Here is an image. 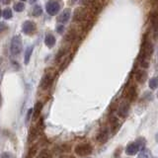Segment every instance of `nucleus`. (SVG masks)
Returning a JSON list of instances; mask_svg holds the SVG:
<instances>
[{"label": "nucleus", "mask_w": 158, "mask_h": 158, "mask_svg": "<svg viewBox=\"0 0 158 158\" xmlns=\"http://www.w3.org/2000/svg\"><path fill=\"white\" fill-rule=\"evenodd\" d=\"M144 138H138L135 142L130 143L126 148V153L127 155H135L142 148H144L145 142Z\"/></svg>", "instance_id": "nucleus-1"}, {"label": "nucleus", "mask_w": 158, "mask_h": 158, "mask_svg": "<svg viewBox=\"0 0 158 158\" xmlns=\"http://www.w3.org/2000/svg\"><path fill=\"white\" fill-rule=\"evenodd\" d=\"M153 52V47H152V44L148 41V40L145 38L144 41L142 43V48H141V52L139 54V58L140 61L145 60L146 57H149Z\"/></svg>", "instance_id": "nucleus-2"}, {"label": "nucleus", "mask_w": 158, "mask_h": 158, "mask_svg": "<svg viewBox=\"0 0 158 158\" xmlns=\"http://www.w3.org/2000/svg\"><path fill=\"white\" fill-rule=\"evenodd\" d=\"M22 48H23V44H22L21 37H20L19 35L14 36L11 41V47H10L12 54L13 56H18V54H20V52H22Z\"/></svg>", "instance_id": "nucleus-3"}, {"label": "nucleus", "mask_w": 158, "mask_h": 158, "mask_svg": "<svg viewBox=\"0 0 158 158\" xmlns=\"http://www.w3.org/2000/svg\"><path fill=\"white\" fill-rule=\"evenodd\" d=\"M93 148L89 143H82L75 147V153L79 156H87L92 153Z\"/></svg>", "instance_id": "nucleus-4"}, {"label": "nucleus", "mask_w": 158, "mask_h": 158, "mask_svg": "<svg viewBox=\"0 0 158 158\" xmlns=\"http://www.w3.org/2000/svg\"><path fill=\"white\" fill-rule=\"evenodd\" d=\"M46 10L51 16H54V15H56L59 12V10H60V3L56 1V0H49L47 3Z\"/></svg>", "instance_id": "nucleus-5"}, {"label": "nucleus", "mask_w": 158, "mask_h": 158, "mask_svg": "<svg viewBox=\"0 0 158 158\" xmlns=\"http://www.w3.org/2000/svg\"><path fill=\"white\" fill-rule=\"evenodd\" d=\"M36 24L32 21H25L22 25V32L26 35H30L33 34L35 31H36Z\"/></svg>", "instance_id": "nucleus-6"}, {"label": "nucleus", "mask_w": 158, "mask_h": 158, "mask_svg": "<svg viewBox=\"0 0 158 158\" xmlns=\"http://www.w3.org/2000/svg\"><path fill=\"white\" fill-rule=\"evenodd\" d=\"M52 82H53V77L52 75H49V74H47V75H44L43 77L40 86H41L43 90H47V89H48L52 86Z\"/></svg>", "instance_id": "nucleus-7"}, {"label": "nucleus", "mask_w": 158, "mask_h": 158, "mask_svg": "<svg viewBox=\"0 0 158 158\" xmlns=\"http://www.w3.org/2000/svg\"><path fill=\"white\" fill-rule=\"evenodd\" d=\"M71 11L69 9H64L63 11L59 14V16L57 18V21L60 23H67L69 21V18H70Z\"/></svg>", "instance_id": "nucleus-8"}, {"label": "nucleus", "mask_w": 158, "mask_h": 158, "mask_svg": "<svg viewBox=\"0 0 158 158\" xmlns=\"http://www.w3.org/2000/svg\"><path fill=\"white\" fill-rule=\"evenodd\" d=\"M128 111H130V105H128L127 102H123L120 105V107H118V115H120L121 117H123V118H125V117L127 116Z\"/></svg>", "instance_id": "nucleus-9"}, {"label": "nucleus", "mask_w": 158, "mask_h": 158, "mask_svg": "<svg viewBox=\"0 0 158 158\" xmlns=\"http://www.w3.org/2000/svg\"><path fill=\"white\" fill-rule=\"evenodd\" d=\"M44 44H46V46L48 48H52L54 46V44H56V38H54L53 35L47 34L46 38H44Z\"/></svg>", "instance_id": "nucleus-10"}, {"label": "nucleus", "mask_w": 158, "mask_h": 158, "mask_svg": "<svg viewBox=\"0 0 158 158\" xmlns=\"http://www.w3.org/2000/svg\"><path fill=\"white\" fill-rule=\"evenodd\" d=\"M84 18H85V12H84L82 9H76V11L74 13V16H73V21L80 22V21H83Z\"/></svg>", "instance_id": "nucleus-11"}, {"label": "nucleus", "mask_w": 158, "mask_h": 158, "mask_svg": "<svg viewBox=\"0 0 158 158\" xmlns=\"http://www.w3.org/2000/svg\"><path fill=\"white\" fill-rule=\"evenodd\" d=\"M42 109H43V104L41 102H37L34 109H33V118H37L40 117V114H41V112H42Z\"/></svg>", "instance_id": "nucleus-12"}, {"label": "nucleus", "mask_w": 158, "mask_h": 158, "mask_svg": "<svg viewBox=\"0 0 158 158\" xmlns=\"http://www.w3.org/2000/svg\"><path fill=\"white\" fill-rule=\"evenodd\" d=\"M127 97L130 101H133L136 98V90L135 86H131L128 88L127 93Z\"/></svg>", "instance_id": "nucleus-13"}, {"label": "nucleus", "mask_w": 158, "mask_h": 158, "mask_svg": "<svg viewBox=\"0 0 158 158\" xmlns=\"http://www.w3.org/2000/svg\"><path fill=\"white\" fill-rule=\"evenodd\" d=\"M138 152L139 153H138L137 158H151V152L147 148H142Z\"/></svg>", "instance_id": "nucleus-14"}, {"label": "nucleus", "mask_w": 158, "mask_h": 158, "mask_svg": "<svg viewBox=\"0 0 158 158\" xmlns=\"http://www.w3.org/2000/svg\"><path fill=\"white\" fill-rule=\"evenodd\" d=\"M146 72L144 70H138L135 73V78L138 82H144L146 79Z\"/></svg>", "instance_id": "nucleus-15"}, {"label": "nucleus", "mask_w": 158, "mask_h": 158, "mask_svg": "<svg viewBox=\"0 0 158 158\" xmlns=\"http://www.w3.org/2000/svg\"><path fill=\"white\" fill-rule=\"evenodd\" d=\"M107 139H108V132H107V131H102L100 133H98L97 140L100 143H104Z\"/></svg>", "instance_id": "nucleus-16"}, {"label": "nucleus", "mask_w": 158, "mask_h": 158, "mask_svg": "<svg viewBox=\"0 0 158 158\" xmlns=\"http://www.w3.org/2000/svg\"><path fill=\"white\" fill-rule=\"evenodd\" d=\"M33 52V47H28L25 52V64H28L30 62V58H31Z\"/></svg>", "instance_id": "nucleus-17"}, {"label": "nucleus", "mask_w": 158, "mask_h": 158, "mask_svg": "<svg viewBox=\"0 0 158 158\" xmlns=\"http://www.w3.org/2000/svg\"><path fill=\"white\" fill-rule=\"evenodd\" d=\"M38 130L36 127H34V128H32L31 131H30V133H29V137H28V140L31 142V141H33L35 138H36L37 136H38Z\"/></svg>", "instance_id": "nucleus-18"}, {"label": "nucleus", "mask_w": 158, "mask_h": 158, "mask_svg": "<svg viewBox=\"0 0 158 158\" xmlns=\"http://www.w3.org/2000/svg\"><path fill=\"white\" fill-rule=\"evenodd\" d=\"M2 16L5 20L11 19L12 18V10L10 8H6L2 11Z\"/></svg>", "instance_id": "nucleus-19"}, {"label": "nucleus", "mask_w": 158, "mask_h": 158, "mask_svg": "<svg viewBox=\"0 0 158 158\" xmlns=\"http://www.w3.org/2000/svg\"><path fill=\"white\" fill-rule=\"evenodd\" d=\"M37 149H38L37 145H34V146H32L31 148H30L29 151H28V154H27V158H33L35 155H36V153L38 151Z\"/></svg>", "instance_id": "nucleus-20"}, {"label": "nucleus", "mask_w": 158, "mask_h": 158, "mask_svg": "<svg viewBox=\"0 0 158 158\" xmlns=\"http://www.w3.org/2000/svg\"><path fill=\"white\" fill-rule=\"evenodd\" d=\"M38 158H52V154L48 150L43 149L41 152H40V154L38 155Z\"/></svg>", "instance_id": "nucleus-21"}, {"label": "nucleus", "mask_w": 158, "mask_h": 158, "mask_svg": "<svg viewBox=\"0 0 158 158\" xmlns=\"http://www.w3.org/2000/svg\"><path fill=\"white\" fill-rule=\"evenodd\" d=\"M149 88L152 89V90H154V89L157 88V85H158V81H157V78L156 77H152L150 78V80H149Z\"/></svg>", "instance_id": "nucleus-22"}, {"label": "nucleus", "mask_w": 158, "mask_h": 158, "mask_svg": "<svg viewBox=\"0 0 158 158\" xmlns=\"http://www.w3.org/2000/svg\"><path fill=\"white\" fill-rule=\"evenodd\" d=\"M42 13H43V9H42L41 6H40V5H36V6L33 8V15H34V16L38 17Z\"/></svg>", "instance_id": "nucleus-23"}, {"label": "nucleus", "mask_w": 158, "mask_h": 158, "mask_svg": "<svg viewBox=\"0 0 158 158\" xmlns=\"http://www.w3.org/2000/svg\"><path fill=\"white\" fill-rule=\"evenodd\" d=\"M151 23H152L153 29H154V32L156 34V23H157V13L156 12H153V14H152V16H151Z\"/></svg>", "instance_id": "nucleus-24"}, {"label": "nucleus", "mask_w": 158, "mask_h": 158, "mask_svg": "<svg viewBox=\"0 0 158 158\" xmlns=\"http://www.w3.org/2000/svg\"><path fill=\"white\" fill-rule=\"evenodd\" d=\"M24 8H25V5H24V3H22V2H19V3H16L14 5V10L16 12H22L23 10H24Z\"/></svg>", "instance_id": "nucleus-25"}, {"label": "nucleus", "mask_w": 158, "mask_h": 158, "mask_svg": "<svg viewBox=\"0 0 158 158\" xmlns=\"http://www.w3.org/2000/svg\"><path fill=\"white\" fill-rule=\"evenodd\" d=\"M75 37H76V35H75V32L74 31H70L69 32L67 35H66V41H68V42H72L74 39H75Z\"/></svg>", "instance_id": "nucleus-26"}, {"label": "nucleus", "mask_w": 158, "mask_h": 158, "mask_svg": "<svg viewBox=\"0 0 158 158\" xmlns=\"http://www.w3.org/2000/svg\"><path fill=\"white\" fill-rule=\"evenodd\" d=\"M0 158H14V156L10 152H3Z\"/></svg>", "instance_id": "nucleus-27"}, {"label": "nucleus", "mask_w": 158, "mask_h": 158, "mask_svg": "<svg viewBox=\"0 0 158 158\" xmlns=\"http://www.w3.org/2000/svg\"><path fill=\"white\" fill-rule=\"evenodd\" d=\"M63 31H64V26H63V25H58V26L56 27V32L58 34H62Z\"/></svg>", "instance_id": "nucleus-28"}, {"label": "nucleus", "mask_w": 158, "mask_h": 158, "mask_svg": "<svg viewBox=\"0 0 158 158\" xmlns=\"http://www.w3.org/2000/svg\"><path fill=\"white\" fill-rule=\"evenodd\" d=\"M63 54H64V49H60V51L58 52V54L56 56V60H57V61L60 60V58L62 57Z\"/></svg>", "instance_id": "nucleus-29"}, {"label": "nucleus", "mask_w": 158, "mask_h": 158, "mask_svg": "<svg viewBox=\"0 0 158 158\" xmlns=\"http://www.w3.org/2000/svg\"><path fill=\"white\" fill-rule=\"evenodd\" d=\"M96 0H83V4L84 5H93L95 3Z\"/></svg>", "instance_id": "nucleus-30"}, {"label": "nucleus", "mask_w": 158, "mask_h": 158, "mask_svg": "<svg viewBox=\"0 0 158 158\" xmlns=\"http://www.w3.org/2000/svg\"><path fill=\"white\" fill-rule=\"evenodd\" d=\"M7 27H6V25H5L4 23H0V33H2L4 30H6Z\"/></svg>", "instance_id": "nucleus-31"}, {"label": "nucleus", "mask_w": 158, "mask_h": 158, "mask_svg": "<svg viewBox=\"0 0 158 158\" xmlns=\"http://www.w3.org/2000/svg\"><path fill=\"white\" fill-rule=\"evenodd\" d=\"M33 114V109H30L29 112H28V115H27V121L30 120V118H31V115Z\"/></svg>", "instance_id": "nucleus-32"}, {"label": "nucleus", "mask_w": 158, "mask_h": 158, "mask_svg": "<svg viewBox=\"0 0 158 158\" xmlns=\"http://www.w3.org/2000/svg\"><path fill=\"white\" fill-rule=\"evenodd\" d=\"M10 1H11V0H3V3L4 4H9Z\"/></svg>", "instance_id": "nucleus-33"}, {"label": "nucleus", "mask_w": 158, "mask_h": 158, "mask_svg": "<svg viewBox=\"0 0 158 158\" xmlns=\"http://www.w3.org/2000/svg\"><path fill=\"white\" fill-rule=\"evenodd\" d=\"M61 158H75L74 156H71V155H68V156H63V157H61Z\"/></svg>", "instance_id": "nucleus-34"}, {"label": "nucleus", "mask_w": 158, "mask_h": 158, "mask_svg": "<svg viewBox=\"0 0 158 158\" xmlns=\"http://www.w3.org/2000/svg\"><path fill=\"white\" fill-rule=\"evenodd\" d=\"M2 105V96H1V93H0V107Z\"/></svg>", "instance_id": "nucleus-35"}, {"label": "nucleus", "mask_w": 158, "mask_h": 158, "mask_svg": "<svg viewBox=\"0 0 158 158\" xmlns=\"http://www.w3.org/2000/svg\"><path fill=\"white\" fill-rule=\"evenodd\" d=\"M1 16H2V10L0 9V18H1Z\"/></svg>", "instance_id": "nucleus-36"}, {"label": "nucleus", "mask_w": 158, "mask_h": 158, "mask_svg": "<svg viewBox=\"0 0 158 158\" xmlns=\"http://www.w3.org/2000/svg\"><path fill=\"white\" fill-rule=\"evenodd\" d=\"M36 1H38V0H31V3H35Z\"/></svg>", "instance_id": "nucleus-37"}, {"label": "nucleus", "mask_w": 158, "mask_h": 158, "mask_svg": "<svg viewBox=\"0 0 158 158\" xmlns=\"http://www.w3.org/2000/svg\"><path fill=\"white\" fill-rule=\"evenodd\" d=\"M76 1V0H71V2H75Z\"/></svg>", "instance_id": "nucleus-38"}, {"label": "nucleus", "mask_w": 158, "mask_h": 158, "mask_svg": "<svg viewBox=\"0 0 158 158\" xmlns=\"http://www.w3.org/2000/svg\"><path fill=\"white\" fill-rule=\"evenodd\" d=\"M21 1H23V2H25V1H26V0H21Z\"/></svg>", "instance_id": "nucleus-39"}, {"label": "nucleus", "mask_w": 158, "mask_h": 158, "mask_svg": "<svg viewBox=\"0 0 158 158\" xmlns=\"http://www.w3.org/2000/svg\"><path fill=\"white\" fill-rule=\"evenodd\" d=\"M86 158H90V157H86Z\"/></svg>", "instance_id": "nucleus-40"}]
</instances>
